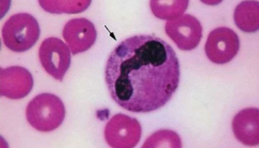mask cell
<instances>
[{"label": "cell", "instance_id": "cell-7", "mask_svg": "<svg viewBox=\"0 0 259 148\" xmlns=\"http://www.w3.org/2000/svg\"><path fill=\"white\" fill-rule=\"evenodd\" d=\"M62 35L72 54L75 55L91 47L96 40L97 33L89 20L76 18L65 25Z\"/></svg>", "mask_w": 259, "mask_h": 148}, {"label": "cell", "instance_id": "cell-2", "mask_svg": "<svg viewBox=\"0 0 259 148\" xmlns=\"http://www.w3.org/2000/svg\"><path fill=\"white\" fill-rule=\"evenodd\" d=\"M66 116L61 100L55 94L44 93L34 97L28 104L26 117L35 130L50 132L59 128Z\"/></svg>", "mask_w": 259, "mask_h": 148}, {"label": "cell", "instance_id": "cell-11", "mask_svg": "<svg viewBox=\"0 0 259 148\" xmlns=\"http://www.w3.org/2000/svg\"><path fill=\"white\" fill-rule=\"evenodd\" d=\"M188 1H152L151 7L154 15L162 19H168L179 16L187 10Z\"/></svg>", "mask_w": 259, "mask_h": 148}, {"label": "cell", "instance_id": "cell-4", "mask_svg": "<svg viewBox=\"0 0 259 148\" xmlns=\"http://www.w3.org/2000/svg\"><path fill=\"white\" fill-rule=\"evenodd\" d=\"M38 55L46 71L54 79L62 81L71 65L68 46L59 38L49 37L42 42Z\"/></svg>", "mask_w": 259, "mask_h": 148}, {"label": "cell", "instance_id": "cell-6", "mask_svg": "<svg viewBox=\"0 0 259 148\" xmlns=\"http://www.w3.org/2000/svg\"><path fill=\"white\" fill-rule=\"evenodd\" d=\"M202 29L198 19L189 14L169 21L165 26L166 34L180 49L186 51L193 50L199 45L202 37Z\"/></svg>", "mask_w": 259, "mask_h": 148}, {"label": "cell", "instance_id": "cell-1", "mask_svg": "<svg viewBox=\"0 0 259 148\" xmlns=\"http://www.w3.org/2000/svg\"><path fill=\"white\" fill-rule=\"evenodd\" d=\"M105 81L123 110L148 113L163 107L176 92L181 71L177 55L165 41L137 35L120 42L106 61Z\"/></svg>", "mask_w": 259, "mask_h": 148}, {"label": "cell", "instance_id": "cell-8", "mask_svg": "<svg viewBox=\"0 0 259 148\" xmlns=\"http://www.w3.org/2000/svg\"><path fill=\"white\" fill-rule=\"evenodd\" d=\"M31 74L21 67H11L1 69V95L10 99L26 97L33 86Z\"/></svg>", "mask_w": 259, "mask_h": 148}, {"label": "cell", "instance_id": "cell-10", "mask_svg": "<svg viewBox=\"0 0 259 148\" xmlns=\"http://www.w3.org/2000/svg\"><path fill=\"white\" fill-rule=\"evenodd\" d=\"M235 24L242 31L254 32L258 30V2L245 1L237 6L234 11Z\"/></svg>", "mask_w": 259, "mask_h": 148}, {"label": "cell", "instance_id": "cell-5", "mask_svg": "<svg viewBox=\"0 0 259 148\" xmlns=\"http://www.w3.org/2000/svg\"><path fill=\"white\" fill-rule=\"evenodd\" d=\"M240 45L239 36L233 30L227 27H220L209 33L205 51L212 62L224 65L237 55Z\"/></svg>", "mask_w": 259, "mask_h": 148}, {"label": "cell", "instance_id": "cell-9", "mask_svg": "<svg viewBox=\"0 0 259 148\" xmlns=\"http://www.w3.org/2000/svg\"><path fill=\"white\" fill-rule=\"evenodd\" d=\"M232 129L236 139L244 144H258V110L248 108L240 112L233 118Z\"/></svg>", "mask_w": 259, "mask_h": 148}, {"label": "cell", "instance_id": "cell-3", "mask_svg": "<svg viewBox=\"0 0 259 148\" xmlns=\"http://www.w3.org/2000/svg\"><path fill=\"white\" fill-rule=\"evenodd\" d=\"M40 35L36 19L28 13L12 16L5 24L2 36L4 44L11 51L23 53L31 49Z\"/></svg>", "mask_w": 259, "mask_h": 148}]
</instances>
